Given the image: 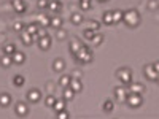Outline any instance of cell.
Masks as SVG:
<instances>
[{
  "label": "cell",
  "mask_w": 159,
  "mask_h": 119,
  "mask_svg": "<svg viewBox=\"0 0 159 119\" xmlns=\"http://www.w3.org/2000/svg\"><path fill=\"white\" fill-rule=\"evenodd\" d=\"M83 46H84V45L80 42V38H76V37H72V38H70V51H72V54H73V56H75Z\"/></svg>",
  "instance_id": "obj_8"
},
{
  "label": "cell",
  "mask_w": 159,
  "mask_h": 119,
  "mask_svg": "<svg viewBox=\"0 0 159 119\" xmlns=\"http://www.w3.org/2000/svg\"><path fill=\"white\" fill-rule=\"evenodd\" d=\"M153 67L156 68V72L159 73V60H156V62H153Z\"/></svg>",
  "instance_id": "obj_44"
},
{
  "label": "cell",
  "mask_w": 159,
  "mask_h": 119,
  "mask_svg": "<svg viewBox=\"0 0 159 119\" xmlns=\"http://www.w3.org/2000/svg\"><path fill=\"white\" fill-rule=\"evenodd\" d=\"M56 100H57V99H56L54 95H51V94H49V95H48V97L45 99V103H46V107L52 108V107H54V103H56Z\"/></svg>",
  "instance_id": "obj_36"
},
{
  "label": "cell",
  "mask_w": 159,
  "mask_h": 119,
  "mask_svg": "<svg viewBox=\"0 0 159 119\" xmlns=\"http://www.w3.org/2000/svg\"><path fill=\"white\" fill-rule=\"evenodd\" d=\"M21 42H22L25 46H30V45L34 43V35H30V33H27V32H22V33H21Z\"/></svg>",
  "instance_id": "obj_20"
},
{
  "label": "cell",
  "mask_w": 159,
  "mask_h": 119,
  "mask_svg": "<svg viewBox=\"0 0 159 119\" xmlns=\"http://www.w3.org/2000/svg\"><path fill=\"white\" fill-rule=\"evenodd\" d=\"M11 5H13V8H15V11H18V13H24L25 8H27L24 0H11Z\"/></svg>",
  "instance_id": "obj_12"
},
{
  "label": "cell",
  "mask_w": 159,
  "mask_h": 119,
  "mask_svg": "<svg viewBox=\"0 0 159 119\" xmlns=\"http://www.w3.org/2000/svg\"><path fill=\"white\" fill-rule=\"evenodd\" d=\"M102 108H103V111H105V113H111V111H113V108H115V102H113L111 99H107V100L103 102Z\"/></svg>",
  "instance_id": "obj_23"
},
{
  "label": "cell",
  "mask_w": 159,
  "mask_h": 119,
  "mask_svg": "<svg viewBox=\"0 0 159 119\" xmlns=\"http://www.w3.org/2000/svg\"><path fill=\"white\" fill-rule=\"evenodd\" d=\"M88 29L94 30V32H99V29H100V24H99L97 21H89V27H88Z\"/></svg>",
  "instance_id": "obj_38"
},
{
  "label": "cell",
  "mask_w": 159,
  "mask_h": 119,
  "mask_svg": "<svg viewBox=\"0 0 159 119\" xmlns=\"http://www.w3.org/2000/svg\"><path fill=\"white\" fill-rule=\"evenodd\" d=\"M37 7H38L40 10L48 8V0H38V2H37Z\"/></svg>",
  "instance_id": "obj_41"
},
{
  "label": "cell",
  "mask_w": 159,
  "mask_h": 119,
  "mask_svg": "<svg viewBox=\"0 0 159 119\" xmlns=\"http://www.w3.org/2000/svg\"><path fill=\"white\" fill-rule=\"evenodd\" d=\"M143 75L147 76V79H150V81H156V79H157V72L153 67V64H147V65H145V67H143Z\"/></svg>",
  "instance_id": "obj_6"
},
{
  "label": "cell",
  "mask_w": 159,
  "mask_h": 119,
  "mask_svg": "<svg viewBox=\"0 0 159 119\" xmlns=\"http://www.w3.org/2000/svg\"><path fill=\"white\" fill-rule=\"evenodd\" d=\"M65 105H67V100H64V99H57V100H56V103H54V107H52V110H54L56 113L64 111V110H67V108H65Z\"/></svg>",
  "instance_id": "obj_16"
},
{
  "label": "cell",
  "mask_w": 159,
  "mask_h": 119,
  "mask_svg": "<svg viewBox=\"0 0 159 119\" xmlns=\"http://www.w3.org/2000/svg\"><path fill=\"white\" fill-rule=\"evenodd\" d=\"M11 103V95L8 94V92H2L0 94V107H8V105Z\"/></svg>",
  "instance_id": "obj_17"
},
{
  "label": "cell",
  "mask_w": 159,
  "mask_h": 119,
  "mask_svg": "<svg viewBox=\"0 0 159 119\" xmlns=\"http://www.w3.org/2000/svg\"><path fill=\"white\" fill-rule=\"evenodd\" d=\"M83 21H84V18H83V15H81V13H73V15L70 16V22H73L75 25L81 24Z\"/></svg>",
  "instance_id": "obj_29"
},
{
  "label": "cell",
  "mask_w": 159,
  "mask_h": 119,
  "mask_svg": "<svg viewBox=\"0 0 159 119\" xmlns=\"http://www.w3.org/2000/svg\"><path fill=\"white\" fill-rule=\"evenodd\" d=\"M40 99H42V92H40L38 89H30V90L27 92V100H29L30 103H38Z\"/></svg>",
  "instance_id": "obj_9"
},
{
  "label": "cell",
  "mask_w": 159,
  "mask_h": 119,
  "mask_svg": "<svg viewBox=\"0 0 159 119\" xmlns=\"http://www.w3.org/2000/svg\"><path fill=\"white\" fill-rule=\"evenodd\" d=\"M24 27H25V25H24L21 21H18V22H15V24H13V30H18V32H21Z\"/></svg>",
  "instance_id": "obj_40"
},
{
  "label": "cell",
  "mask_w": 159,
  "mask_h": 119,
  "mask_svg": "<svg viewBox=\"0 0 159 119\" xmlns=\"http://www.w3.org/2000/svg\"><path fill=\"white\" fill-rule=\"evenodd\" d=\"M51 27L61 29V27H62V19H61L59 16H52V18H51Z\"/></svg>",
  "instance_id": "obj_31"
},
{
  "label": "cell",
  "mask_w": 159,
  "mask_h": 119,
  "mask_svg": "<svg viewBox=\"0 0 159 119\" xmlns=\"http://www.w3.org/2000/svg\"><path fill=\"white\" fill-rule=\"evenodd\" d=\"M25 32H27V33H30V35H35L37 32H38V29H40V24L38 22H30V24H27V25H25Z\"/></svg>",
  "instance_id": "obj_19"
},
{
  "label": "cell",
  "mask_w": 159,
  "mask_h": 119,
  "mask_svg": "<svg viewBox=\"0 0 159 119\" xmlns=\"http://www.w3.org/2000/svg\"><path fill=\"white\" fill-rule=\"evenodd\" d=\"M159 7V3L156 2V0H150V2H148V10H156Z\"/></svg>",
  "instance_id": "obj_43"
},
{
  "label": "cell",
  "mask_w": 159,
  "mask_h": 119,
  "mask_svg": "<svg viewBox=\"0 0 159 119\" xmlns=\"http://www.w3.org/2000/svg\"><path fill=\"white\" fill-rule=\"evenodd\" d=\"M127 90L132 92V94H143V92H145V86L142 83H130Z\"/></svg>",
  "instance_id": "obj_10"
},
{
  "label": "cell",
  "mask_w": 159,
  "mask_h": 119,
  "mask_svg": "<svg viewBox=\"0 0 159 119\" xmlns=\"http://www.w3.org/2000/svg\"><path fill=\"white\" fill-rule=\"evenodd\" d=\"M16 51H18V49H16V46L13 45V43H7V45L3 46V54H7V56H13Z\"/></svg>",
  "instance_id": "obj_26"
},
{
  "label": "cell",
  "mask_w": 159,
  "mask_h": 119,
  "mask_svg": "<svg viewBox=\"0 0 159 119\" xmlns=\"http://www.w3.org/2000/svg\"><path fill=\"white\" fill-rule=\"evenodd\" d=\"M113 94H115V99H116L119 103H126V99H127V95H129V90H127L126 86H118V87H115Z\"/></svg>",
  "instance_id": "obj_5"
},
{
  "label": "cell",
  "mask_w": 159,
  "mask_h": 119,
  "mask_svg": "<svg viewBox=\"0 0 159 119\" xmlns=\"http://www.w3.org/2000/svg\"><path fill=\"white\" fill-rule=\"evenodd\" d=\"M73 57H75L76 62H80V64H89V62H92V59H94V52H92V49H91L89 46L84 45Z\"/></svg>",
  "instance_id": "obj_2"
},
{
  "label": "cell",
  "mask_w": 159,
  "mask_h": 119,
  "mask_svg": "<svg viewBox=\"0 0 159 119\" xmlns=\"http://www.w3.org/2000/svg\"><path fill=\"white\" fill-rule=\"evenodd\" d=\"M99 2H107V0H99Z\"/></svg>",
  "instance_id": "obj_46"
},
{
  "label": "cell",
  "mask_w": 159,
  "mask_h": 119,
  "mask_svg": "<svg viewBox=\"0 0 159 119\" xmlns=\"http://www.w3.org/2000/svg\"><path fill=\"white\" fill-rule=\"evenodd\" d=\"M49 46H51V37H49V35L38 40V48H40V49L46 51V49H49Z\"/></svg>",
  "instance_id": "obj_13"
},
{
  "label": "cell",
  "mask_w": 159,
  "mask_h": 119,
  "mask_svg": "<svg viewBox=\"0 0 159 119\" xmlns=\"http://www.w3.org/2000/svg\"><path fill=\"white\" fill-rule=\"evenodd\" d=\"M56 119H70V114H69L67 110H64V111L56 113Z\"/></svg>",
  "instance_id": "obj_37"
},
{
  "label": "cell",
  "mask_w": 159,
  "mask_h": 119,
  "mask_svg": "<svg viewBox=\"0 0 159 119\" xmlns=\"http://www.w3.org/2000/svg\"><path fill=\"white\" fill-rule=\"evenodd\" d=\"M156 83L159 84V73H157V79H156Z\"/></svg>",
  "instance_id": "obj_45"
},
{
  "label": "cell",
  "mask_w": 159,
  "mask_h": 119,
  "mask_svg": "<svg viewBox=\"0 0 159 119\" xmlns=\"http://www.w3.org/2000/svg\"><path fill=\"white\" fill-rule=\"evenodd\" d=\"M102 21H103L105 25H113V15H111V11H105L102 15Z\"/></svg>",
  "instance_id": "obj_24"
},
{
  "label": "cell",
  "mask_w": 159,
  "mask_h": 119,
  "mask_svg": "<svg viewBox=\"0 0 159 119\" xmlns=\"http://www.w3.org/2000/svg\"><path fill=\"white\" fill-rule=\"evenodd\" d=\"M73 97H75V92L72 90V87H64V89H62V99H64V100L69 102V100H72Z\"/></svg>",
  "instance_id": "obj_21"
},
{
  "label": "cell",
  "mask_w": 159,
  "mask_h": 119,
  "mask_svg": "<svg viewBox=\"0 0 159 119\" xmlns=\"http://www.w3.org/2000/svg\"><path fill=\"white\" fill-rule=\"evenodd\" d=\"M57 40H65L67 38V32H65L64 29H57V35H56Z\"/></svg>",
  "instance_id": "obj_39"
},
{
  "label": "cell",
  "mask_w": 159,
  "mask_h": 119,
  "mask_svg": "<svg viewBox=\"0 0 159 119\" xmlns=\"http://www.w3.org/2000/svg\"><path fill=\"white\" fill-rule=\"evenodd\" d=\"M126 103L130 108H139L143 103V97H142V94H132V92H129V95L126 99Z\"/></svg>",
  "instance_id": "obj_4"
},
{
  "label": "cell",
  "mask_w": 159,
  "mask_h": 119,
  "mask_svg": "<svg viewBox=\"0 0 159 119\" xmlns=\"http://www.w3.org/2000/svg\"><path fill=\"white\" fill-rule=\"evenodd\" d=\"M70 83H72V76H70V75H62V76L59 78V84H61L62 87H69Z\"/></svg>",
  "instance_id": "obj_27"
},
{
  "label": "cell",
  "mask_w": 159,
  "mask_h": 119,
  "mask_svg": "<svg viewBox=\"0 0 159 119\" xmlns=\"http://www.w3.org/2000/svg\"><path fill=\"white\" fill-rule=\"evenodd\" d=\"M123 22L127 25V27H130V29L139 27V24H140V15H139V11L135 8L126 10L124 15H123Z\"/></svg>",
  "instance_id": "obj_1"
},
{
  "label": "cell",
  "mask_w": 159,
  "mask_h": 119,
  "mask_svg": "<svg viewBox=\"0 0 159 119\" xmlns=\"http://www.w3.org/2000/svg\"><path fill=\"white\" fill-rule=\"evenodd\" d=\"M70 76H72L73 79H81V76H83V73H81V70H73Z\"/></svg>",
  "instance_id": "obj_42"
},
{
  "label": "cell",
  "mask_w": 159,
  "mask_h": 119,
  "mask_svg": "<svg viewBox=\"0 0 159 119\" xmlns=\"http://www.w3.org/2000/svg\"><path fill=\"white\" fill-rule=\"evenodd\" d=\"M48 10L52 11V13H59L62 10L61 0H48Z\"/></svg>",
  "instance_id": "obj_11"
},
{
  "label": "cell",
  "mask_w": 159,
  "mask_h": 119,
  "mask_svg": "<svg viewBox=\"0 0 159 119\" xmlns=\"http://www.w3.org/2000/svg\"><path fill=\"white\" fill-rule=\"evenodd\" d=\"M13 83H15L16 87H21V86H24V83H25V78H24L22 75H16L15 78H13Z\"/></svg>",
  "instance_id": "obj_32"
},
{
  "label": "cell",
  "mask_w": 159,
  "mask_h": 119,
  "mask_svg": "<svg viewBox=\"0 0 159 119\" xmlns=\"http://www.w3.org/2000/svg\"><path fill=\"white\" fill-rule=\"evenodd\" d=\"M38 24H40V27H48V25H51V18L45 16V15H40L38 16Z\"/></svg>",
  "instance_id": "obj_25"
},
{
  "label": "cell",
  "mask_w": 159,
  "mask_h": 119,
  "mask_svg": "<svg viewBox=\"0 0 159 119\" xmlns=\"http://www.w3.org/2000/svg\"><path fill=\"white\" fill-rule=\"evenodd\" d=\"M111 15H113V24H118V22L123 21L124 11H121V10H111Z\"/></svg>",
  "instance_id": "obj_22"
},
{
  "label": "cell",
  "mask_w": 159,
  "mask_h": 119,
  "mask_svg": "<svg viewBox=\"0 0 159 119\" xmlns=\"http://www.w3.org/2000/svg\"><path fill=\"white\" fill-rule=\"evenodd\" d=\"M15 113H16L18 116L24 117V116L29 114V107H27V105H25L24 102H18V103L15 105Z\"/></svg>",
  "instance_id": "obj_7"
},
{
  "label": "cell",
  "mask_w": 159,
  "mask_h": 119,
  "mask_svg": "<svg viewBox=\"0 0 159 119\" xmlns=\"http://www.w3.org/2000/svg\"><path fill=\"white\" fill-rule=\"evenodd\" d=\"M102 42H103V35L100 32H96V35L92 37V40H91V45L92 46H99V45H102Z\"/></svg>",
  "instance_id": "obj_28"
},
{
  "label": "cell",
  "mask_w": 159,
  "mask_h": 119,
  "mask_svg": "<svg viewBox=\"0 0 159 119\" xmlns=\"http://www.w3.org/2000/svg\"><path fill=\"white\" fill-rule=\"evenodd\" d=\"M94 35H96V32H94V30H91V29H84V30H83V38L88 40V42H91Z\"/></svg>",
  "instance_id": "obj_35"
},
{
  "label": "cell",
  "mask_w": 159,
  "mask_h": 119,
  "mask_svg": "<svg viewBox=\"0 0 159 119\" xmlns=\"http://www.w3.org/2000/svg\"><path fill=\"white\" fill-rule=\"evenodd\" d=\"M116 76L124 86H129L132 83V70L129 67H121L116 70Z\"/></svg>",
  "instance_id": "obj_3"
},
{
  "label": "cell",
  "mask_w": 159,
  "mask_h": 119,
  "mask_svg": "<svg viewBox=\"0 0 159 119\" xmlns=\"http://www.w3.org/2000/svg\"><path fill=\"white\" fill-rule=\"evenodd\" d=\"M92 3H91V0H80V8H81L83 11H88L91 10Z\"/></svg>",
  "instance_id": "obj_34"
},
{
  "label": "cell",
  "mask_w": 159,
  "mask_h": 119,
  "mask_svg": "<svg viewBox=\"0 0 159 119\" xmlns=\"http://www.w3.org/2000/svg\"><path fill=\"white\" fill-rule=\"evenodd\" d=\"M64 68H65V62H64V59H54V62H52V70L54 72H57V73H61V72H64Z\"/></svg>",
  "instance_id": "obj_14"
},
{
  "label": "cell",
  "mask_w": 159,
  "mask_h": 119,
  "mask_svg": "<svg viewBox=\"0 0 159 119\" xmlns=\"http://www.w3.org/2000/svg\"><path fill=\"white\" fill-rule=\"evenodd\" d=\"M69 87H72V90L75 92V94H76V92H81V90H83L81 79H73V78H72V83H70Z\"/></svg>",
  "instance_id": "obj_18"
},
{
  "label": "cell",
  "mask_w": 159,
  "mask_h": 119,
  "mask_svg": "<svg viewBox=\"0 0 159 119\" xmlns=\"http://www.w3.org/2000/svg\"><path fill=\"white\" fill-rule=\"evenodd\" d=\"M11 59H13V64L21 65V64H24V60H25V54H24V52H21V51H16L15 54L11 56Z\"/></svg>",
  "instance_id": "obj_15"
},
{
  "label": "cell",
  "mask_w": 159,
  "mask_h": 119,
  "mask_svg": "<svg viewBox=\"0 0 159 119\" xmlns=\"http://www.w3.org/2000/svg\"><path fill=\"white\" fill-rule=\"evenodd\" d=\"M0 64H2V67L8 68L10 65L13 64V59H11V56H7V54H3L2 57H0Z\"/></svg>",
  "instance_id": "obj_30"
},
{
  "label": "cell",
  "mask_w": 159,
  "mask_h": 119,
  "mask_svg": "<svg viewBox=\"0 0 159 119\" xmlns=\"http://www.w3.org/2000/svg\"><path fill=\"white\" fill-rule=\"evenodd\" d=\"M43 37H48V32H46V29H45V27H40V29H38V32L34 35V42H35V40L38 42V40H40V38H43Z\"/></svg>",
  "instance_id": "obj_33"
}]
</instances>
